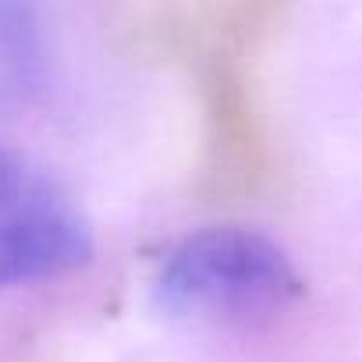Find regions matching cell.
<instances>
[{
	"instance_id": "cell-1",
	"label": "cell",
	"mask_w": 362,
	"mask_h": 362,
	"mask_svg": "<svg viewBox=\"0 0 362 362\" xmlns=\"http://www.w3.org/2000/svg\"><path fill=\"white\" fill-rule=\"evenodd\" d=\"M149 291L177 320L256 327L288 313L305 295V281L270 235L242 224H210L160 249Z\"/></svg>"
},
{
	"instance_id": "cell-2",
	"label": "cell",
	"mask_w": 362,
	"mask_h": 362,
	"mask_svg": "<svg viewBox=\"0 0 362 362\" xmlns=\"http://www.w3.org/2000/svg\"><path fill=\"white\" fill-rule=\"evenodd\" d=\"M93 256V228L71 192L33 160L0 149V288L64 277Z\"/></svg>"
},
{
	"instance_id": "cell-3",
	"label": "cell",
	"mask_w": 362,
	"mask_h": 362,
	"mask_svg": "<svg viewBox=\"0 0 362 362\" xmlns=\"http://www.w3.org/2000/svg\"><path fill=\"white\" fill-rule=\"evenodd\" d=\"M47 82V40L25 4L0 0V117L36 100Z\"/></svg>"
}]
</instances>
